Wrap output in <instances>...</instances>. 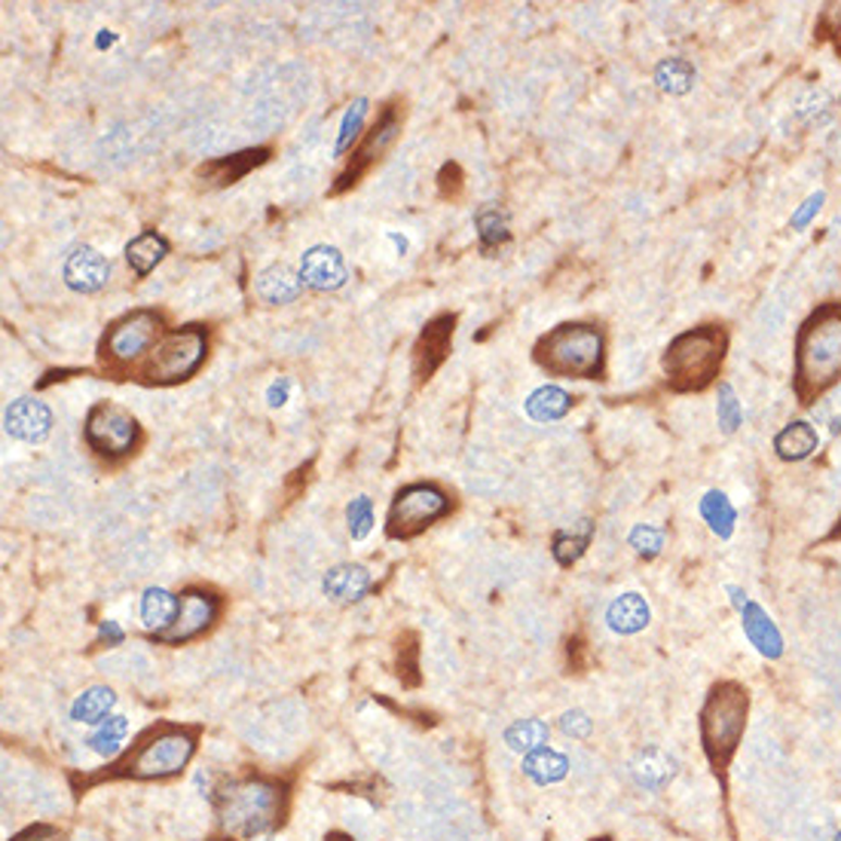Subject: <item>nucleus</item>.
Listing matches in <instances>:
<instances>
[{
    "label": "nucleus",
    "instance_id": "21",
    "mask_svg": "<svg viewBox=\"0 0 841 841\" xmlns=\"http://www.w3.org/2000/svg\"><path fill=\"white\" fill-rule=\"evenodd\" d=\"M175 615H178V597L175 594H169L165 588H147L145 597H141V621H145L147 631L153 636L169 631Z\"/></svg>",
    "mask_w": 841,
    "mask_h": 841
},
{
    "label": "nucleus",
    "instance_id": "15",
    "mask_svg": "<svg viewBox=\"0 0 841 841\" xmlns=\"http://www.w3.org/2000/svg\"><path fill=\"white\" fill-rule=\"evenodd\" d=\"M108 279H111V263L89 245L71 251V258L65 260V282L71 292L96 294L108 285Z\"/></svg>",
    "mask_w": 841,
    "mask_h": 841
},
{
    "label": "nucleus",
    "instance_id": "22",
    "mask_svg": "<svg viewBox=\"0 0 841 841\" xmlns=\"http://www.w3.org/2000/svg\"><path fill=\"white\" fill-rule=\"evenodd\" d=\"M741 615H744V631L750 636V643L759 648L765 658H777L783 652V640H780V633L771 624V618L762 613L756 603H746Z\"/></svg>",
    "mask_w": 841,
    "mask_h": 841
},
{
    "label": "nucleus",
    "instance_id": "38",
    "mask_svg": "<svg viewBox=\"0 0 841 841\" xmlns=\"http://www.w3.org/2000/svg\"><path fill=\"white\" fill-rule=\"evenodd\" d=\"M661 530H655V527H648V523H640L631 533V545L640 551V554L652 557V554H658V548H661Z\"/></svg>",
    "mask_w": 841,
    "mask_h": 841
},
{
    "label": "nucleus",
    "instance_id": "14",
    "mask_svg": "<svg viewBox=\"0 0 841 841\" xmlns=\"http://www.w3.org/2000/svg\"><path fill=\"white\" fill-rule=\"evenodd\" d=\"M300 279L316 292H334L346 282V263L334 245H312L300 260Z\"/></svg>",
    "mask_w": 841,
    "mask_h": 841
},
{
    "label": "nucleus",
    "instance_id": "26",
    "mask_svg": "<svg viewBox=\"0 0 841 841\" xmlns=\"http://www.w3.org/2000/svg\"><path fill=\"white\" fill-rule=\"evenodd\" d=\"M569 407H572V398H569L564 388L557 386L535 388L533 395L527 398V413H530L535 422L560 420V417H567Z\"/></svg>",
    "mask_w": 841,
    "mask_h": 841
},
{
    "label": "nucleus",
    "instance_id": "36",
    "mask_svg": "<svg viewBox=\"0 0 841 841\" xmlns=\"http://www.w3.org/2000/svg\"><path fill=\"white\" fill-rule=\"evenodd\" d=\"M346 523L353 539H364L373 530V505L368 496H358L346 505Z\"/></svg>",
    "mask_w": 841,
    "mask_h": 841
},
{
    "label": "nucleus",
    "instance_id": "19",
    "mask_svg": "<svg viewBox=\"0 0 841 841\" xmlns=\"http://www.w3.org/2000/svg\"><path fill=\"white\" fill-rule=\"evenodd\" d=\"M606 621L615 633H636L648 624V603L640 594H621L609 603Z\"/></svg>",
    "mask_w": 841,
    "mask_h": 841
},
{
    "label": "nucleus",
    "instance_id": "46",
    "mask_svg": "<svg viewBox=\"0 0 841 841\" xmlns=\"http://www.w3.org/2000/svg\"><path fill=\"white\" fill-rule=\"evenodd\" d=\"M594 841H613V839H594Z\"/></svg>",
    "mask_w": 841,
    "mask_h": 841
},
{
    "label": "nucleus",
    "instance_id": "25",
    "mask_svg": "<svg viewBox=\"0 0 841 841\" xmlns=\"http://www.w3.org/2000/svg\"><path fill=\"white\" fill-rule=\"evenodd\" d=\"M673 775H677V759H670L661 750H646L633 762V777L646 790H661L667 780H673Z\"/></svg>",
    "mask_w": 841,
    "mask_h": 841
},
{
    "label": "nucleus",
    "instance_id": "29",
    "mask_svg": "<svg viewBox=\"0 0 841 841\" xmlns=\"http://www.w3.org/2000/svg\"><path fill=\"white\" fill-rule=\"evenodd\" d=\"M777 454L783 456V459H805L817 450V432L811 429V422H793V425H787L775 441Z\"/></svg>",
    "mask_w": 841,
    "mask_h": 841
},
{
    "label": "nucleus",
    "instance_id": "39",
    "mask_svg": "<svg viewBox=\"0 0 841 841\" xmlns=\"http://www.w3.org/2000/svg\"><path fill=\"white\" fill-rule=\"evenodd\" d=\"M10 841H67V836L59 829V826L49 824H34L28 829H22L18 836H13Z\"/></svg>",
    "mask_w": 841,
    "mask_h": 841
},
{
    "label": "nucleus",
    "instance_id": "8",
    "mask_svg": "<svg viewBox=\"0 0 841 841\" xmlns=\"http://www.w3.org/2000/svg\"><path fill=\"white\" fill-rule=\"evenodd\" d=\"M450 511L447 493L435 484H410L398 490L386 518L388 539H413L425 527H432L437 518Z\"/></svg>",
    "mask_w": 841,
    "mask_h": 841
},
{
    "label": "nucleus",
    "instance_id": "17",
    "mask_svg": "<svg viewBox=\"0 0 841 841\" xmlns=\"http://www.w3.org/2000/svg\"><path fill=\"white\" fill-rule=\"evenodd\" d=\"M371 591V572L358 564H343L324 576V594L337 603H358Z\"/></svg>",
    "mask_w": 841,
    "mask_h": 841
},
{
    "label": "nucleus",
    "instance_id": "23",
    "mask_svg": "<svg viewBox=\"0 0 841 841\" xmlns=\"http://www.w3.org/2000/svg\"><path fill=\"white\" fill-rule=\"evenodd\" d=\"M300 288H304V279L292 273L285 263L270 267L258 275V294L267 304H292L294 297L300 294Z\"/></svg>",
    "mask_w": 841,
    "mask_h": 841
},
{
    "label": "nucleus",
    "instance_id": "1",
    "mask_svg": "<svg viewBox=\"0 0 841 841\" xmlns=\"http://www.w3.org/2000/svg\"><path fill=\"white\" fill-rule=\"evenodd\" d=\"M285 814V787L270 777L224 780L214 790L218 836L230 841H251L279 826Z\"/></svg>",
    "mask_w": 841,
    "mask_h": 841
},
{
    "label": "nucleus",
    "instance_id": "31",
    "mask_svg": "<svg viewBox=\"0 0 841 841\" xmlns=\"http://www.w3.org/2000/svg\"><path fill=\"white\" fill-rule=\"evenodd\" d=\"M588 542H591V523L582 520L579 527H572V530H560V533L554 535V557H557V564H576L579 557L588 548Z\"/></svg>",
    "mask_w": 841,
    "mask_h": 841
},
{
    "label": "nucleus",
    "instance_id": "7",
    "mask_svg": "<svg viewBox=\"0 0 841 841\" xmlns=\"http://www.w3.org/2000/svg\"><path fill=\"white\" fill-rule=\"evenodd\" d=\"M206 349H209V337L202 327H181L175 334H165L150 353H147V361L141 373H145L147 383H181L187 376H194L196 368L202 364L206 358Z\"/></svg>",
    "mask_w": 841,
    "mask_h": 841
},
{
    "label": "nucleus",
    "instance_id": "6",
    "mask_svg": "<svg viewBox=\"0 0 841 841\" xmlns=\"http://www.w3.org/2000/svg\"><path fill=\"white\" fill-rule=\"evenodd\" d=\"M746 689L738 682L716 685L701 710V741L713 765H726L746 728Z\"/></svg>",
    "mask_w": 841,
    "mask_h": 841
},
{
    "label": "nucleus",
    "instance_id": "41",
    "mask_svg": "<svg viewBox=\"0 0 841 841\" xmlns=\"http://www.w3.org/2000/svg\"><path fill=\"white\" fill-rule=\"evenodd\" d=\"M820 202H824V194H814V196H808V202H805V206H802V209L795 211V214H793V221H790V224H793L795 230L808 227V224H811V218H814V214H817V211H820Z\"/></svg>",
    "mask_w": 841,
    "mask_h": 841
},
{
    "label": "nucleus",
    "instance_id": "27",
    "mask_svg": "<svg viewBox=\"0 0 841 841\" xmlns=\"http://www.w3.org/2000/svg\"><path fill=\"white\" fill-rule=\"evenodd\" d=\"M569 762L567 756H560L557 750H533V753H527V759H523V775L533 777L535 783H557L560 777H567Z\"/></svg>",
    "mask_w": 841,
    "mask_h": 841
},
{
    "label": "nucleus",
    "instance_id": "16",
    "mask_svg": "<svg viewBox=\"0 0 841 841\" xmlns=\"http://www.w3.org/2000/svg\"><path fill=\"white\" fill-rule=\"evenodd\" d=\"M3 425L7 432L18 441H44L52 429V413L44 401L37 398H16L10 401L7 413H3Z\"/></svg>",
    "mask_w": 841,
    "mask_h": 841
},
{
    "label": "nucleus",
    "instance_id": "11",
    "mask_svg": "<svg viewBox=\"0 0 841 841\" xmlns=\"http://www.w3.org/2000/svg\"><path fill=\"white\" fill-rule=\"evenodd\" d=\"M218 613H221L218 594H211L206 588H187L178 597V615H175L172 628L157 633L153 640L165 643V646H178V643L196 640L199 633H206L218 621Z\"/></svg>",
    "mask_w": 841,
    "mask_h": 841
},
{
    "label": "nucleus",
    "instance_id": "4",
    "mask_svg": "<svg viewBox=\"0 0 841 841\" xmlns=\"http://www.w3.org/2000/svg\"><path fill=\"white\" fill-rule=\"evenodd\" d=\"M726 356V334L713 324L685 331L664 353V373L667 383L677 392H697L710 383L722 368Z\"/></svg>",
    "mask_w": 841,
    "mask_h": 841
},
{
    "label": "nucleus",
    "instance_id": "37",
    "mask_svg": "<svg viewBox=\"0 0 841 841\" xmlns=\"http://www.w3.org/2000/svg\"><path fill=\"white\" fill-rule=\"evenodd\" d=\"M716 417H719V425L722 432H734L741 425V405L734 398V388L722 383L719 386V405H716Z\"/></svg>",
    "mask_w": 841,
    "mask_h": 841
},
{
    "label": "nucleus",
    "instance_id": "3",
    "mask_svg": "<svg viewBox=\"0 0 841 841\" xmlns=\"http://www.w3.org/2000/svg\"><path fill=\"white\" fill-rule=\"evenodd\" d=\"M799 398L811 405L841 376V307H824L799 334Z\"/></svg>",
    "mask_w": 841,
    "mask_h": 841
},
{
    "label": "nucleus",
    "instance_id": "13",
    "mask_svg": "<svg viewBox=\"0 0 841 841\" xmlns=\"http://www.w3.org/2000/svg\"><path fill=\"white\" fill-rule=\"evenodd\" d=\"M454 324L456 316H437L425 324V331L413 346V376H417V383H425L441 368V361L447 358L450 343H454Z\"/></svg>",
    "mask_w": 841,
    "mask_h": 841
},
{
    "label": "nucleus",
    "instance_id": "45",
    "mask_svg": "<svg viewBox=\"0 0 841 841\" xmlns=\"http://www.w3.org/2000/svg\"><path fill=\"white\" fill-rule=\"evenodd\" d=\"M324 841H353V839H349V836H343V832H331Z\"/></svg>",
    "mask_w": 841,
    "mask_h": 841
},
{
    "label": "nucleus",
    "instance_id": "42",
    "mask_svg": "<svg viewBox=\"0 0 841 841\" xmlns=\"http://www.w3.org/2000/svg\"><path fill=\"white\" fill-rule=\"evenodd\" d=\"M413 670H417V646H413V636H410V643L398 648V673H413ZM413 682H417V677H413Z\"/></svg>",
    "mask_w": 841,
    "mask_h": 841
},
{
    "label": "nucleus",
    "instance_id": "20",
    "mask_svg": "<svg viewBox=\"0 0 841 841\" xmlns=\"http://www.w3.org/2000/svg\"><path fill=\"white\" fill-rule=\"evenodd\" d=\"M116 695L108 689V685H92L86 689L74 704H71V719L81 722V726H101L108 716H114Z\"/></svg>",
    "mask_w": 841,
    "mask_h": 841
},
{
    "label": "nucleus",
    "instance_id": "24",
    "mask_svg": "<svg viewBox=\"0 0 841 841\" xmlns=\"http://www.w3.org/2000/svg\"><path fill=\"white\" fill-rule=\"evenodd\" d=\"M165 255H169V243L162 239L160 233H153V230H145L141 236H135L126 245V260H129V267L138 275L150 273Z\"/></svg>",
    "mask_w": 841,
    "mask_h": 841
},
{
    "label": "nucleus",
    "instance_id": "32",
    "mask_svg": "<svg viewBox=\"0 0 841 841\" xmlns=\"http://www.w3.org/2000/svg\"><path fill=\"white\" fill-rule=\"evenodd\" d=\"M655 81L661 86L664 92H670V96H682V92H689L692 89V83H695V71L689 62H682V59H667L658 65L655 71Z\"/></svg>",
    "mask_w": 841,
    "mask_h": 841
},
{
    "label": "nucleus",
    "instance_id": "34",
    "mask_svg": "<svg viewBox=\"0 0 841 841\" xmlns=\"http://www.w3.org/2000/svg\"><path fill=\"white\" fill-rule=\"evenodd\" d=\"M474 224H478V236H481V245H484L486 251L493 245L508 239V221H505V214L499 209H481L478 218H474Z\"/></svg>",
    "mask_w": 841,
    "mask_h": 841
},
{
    "label": "nucleus",
    "instance_id": "35",
    "mask_svg": "<svg viewBox=\"0 0 841 841\" xmlns=\"http://www.w3.org/2000/svg\"><path fill=\"white\" fill-rule=\"evenodd\" d=\"M364 114H368V98H358L349 104V111L343 114L341 135H337V153L349 150L356 145V138L361 135V123H364Z\"/></svg>",
    "mask_w": 841,
    "mask_h": 841
},
{
    "label": "nucleus",
    "instance_id": "18",
    "mask_svg": "<svg viewBox=\"0 0 841 841\" xmlns=\"http://www.w3.org/2000/svg\"><path fill=\"white\" fill-rule=\"evenodd\" d=\"M270 157V150L267 147H258V150H243V153H233L230 160H211L206 162L202 169H199V175L211 184H218V187H224V184H233V181L245 178L255 165L260 162H267Z\"/></svg>",
    "mask_w": 841,
    "mask_h": 841
},
{
    "label": "nucleus",
    "instance_id": "10",
    "mask_svg": "<svg viewBox=\"0 0 841 841\" xmlns=\"http://www.w3.org/2000/svg\"><path fill=\"white\" fill-rule=\"evenodd\" d=\"M162 334V319L153 309H138L123 316L120 322L108 331V337L101 343V356L111 361H135L138 356L150 353Z\"/></svg>",
    "mask_w": 841,
    "mask_h": 841
},
{
    "label": "nucleus",
    "instance_id": "43",
    "mask_svg": "<svg viewBox=\"0 0 841 841\" xmlns=\"http://www.w3.org/2000/svg\"><path fill=\"white\" fill-rule=\"evenodd\" d=\"M101 640H108V643H120V640H123V631L116 628L114 621H104V624H101Z\"/></svg>",
    "mask_w": 841,
    "mask_h": 841
},
{
    "label": "nucleus",
    "instance_id": "30",
    "mask_svg": "<svg viewBox=\"0 0 841 841\" xmlns=\"http://www.w3.org/2000/svg\"><path fill=\"white\" fill-rule=\"evenodd\" d=\"M701 515H704V520L710 523V530L716 535H722V539H728L731 535V530H734V505L728 502L726 493H719V490H713V493H707L704 496V502H701Z\"/></svg>",
    "mask_w": 841,
    "mask_h": 841
},
{
    "label": "nucleus",
    "instance_id": "44",
    "mask_svg": "<svg viewBox=\"0 0 841 841\" xmlns=\"http://www.w3.org/2000/svg\"><path fill=\"white\" fill-rule=\"evenodd\" d=\"M285 395H288V383H282V386L275 383V386L270 388V405L273 407L285 405Z\"/></svg>",
    "mask_w": 841,
    "mask_h": 841
},
{
    "label": "nucleus",
    "instance_id": "33",
    "mask_svg": "<svg viewBox=\"0 0 841 841\" xmlns=\"http://www.w3.org/2000/svg\"><path fill=\"white\" fill-rule=\"evenodd\" d=\"M505 741L511 750H542L545 741H548V726L539 722V719H523V722H515V726L505 731Z\"/></svg>",
    "mask_w": 841,
    "mask_h": 841
},
{
    "label": "nucleus",
    "instance_id": "12",
    "mask_svg": "<svg viewBox=\"0 0 841 841\" xmlns=\"http://www.w3.org/2000/svg\"><path fill=\"white\" fill-rule=\"evenodd\" d=\"M398 129H401V116H398V108L392 104V108H386V111L380 114V120L373 123L371 132L358 141V147L353 150V160H349V165L343 169L341 178L334 184V194H343V190L356 187L358 178L371 169V162L395 141Z\"/></svg>",
    "mask_w": 841,
    "mask_h": 841
},
{
    "label": "nucleus",
    "instance_id": "5",
    "mask_svg": "<svg viewBox=\"0 0 841 841\" xmlns=\"http://www.w3.org/2000/svg\"><path fill=\"white\" fill-rule=\"evenodd\" d=\"M535 361L554 376H597L603 368V334L594 324H560L539 341Z\"/></svg>",
    "mask_w": 841,
    "mask_h": 841
},
{
    "label": "nucleus",
    "instance_id": "40",
    "mask_svg": "<svg viewBox=\"0 0 841 841\" xmlns=\"http://www.w3.org/2000/svg\"><path fill=\"white\" fill-rule=\"evenodd\" d=\"M560 728H564V734H567V738H579V741H582V738L591 734V719H588L582 710H569L564 713Z\"/></svg>",
    "mask_w": 841,
    "mask_h": 841
},
{
    "label": "nucleus",
    "instance_id": "9",
    "mask_svg": "<svg viewBox=\"0 0 841 841\" xmlns=\"http://www.w3.org/2000/svg\"><path fill=\"white\" fill-rule=\"evenodd\" d=\"M135 441H138V420L132 417L129 410L108 405V401H101V405L89 410V417H86V444L96 454L116 459V456L132 454Z\"/></svg>",
    "mask_w": 841,
    "mask_h": 841
},
{
    "label": "nucleus",
    "instance_id": "28",
    "mask_svg": "<svg viewBox=\"0 0 841 841\" xmlns=\"http://www.w3.org/2000/svg\"><path fill=\"white\" fill-rule=\"evenodd\" d=\"M126 738H129V722L126 716H108L101 726H96V731L89 734V750L98 753V756H116L123 746H126Z\"/></svg>",
    "mask_w": 841,
    "mask_h": 841
},
{
    "label": "nucleus",
    "instance_id": "2",
    "mask_svg": "<svg viewBox=\"0 0 841 841\" xmlns=\"http://www.w3.org/2000/svg\"><path fill=\"white\" fill-rule=\"evenodd\" d=\"M196 753V728L157 726L145 731L129 753L111 762L104 777H132V780H165L181 775Z\"/></svg>",
    "mask_w": 841,
    "mask_h": 841
}]
</instances>
